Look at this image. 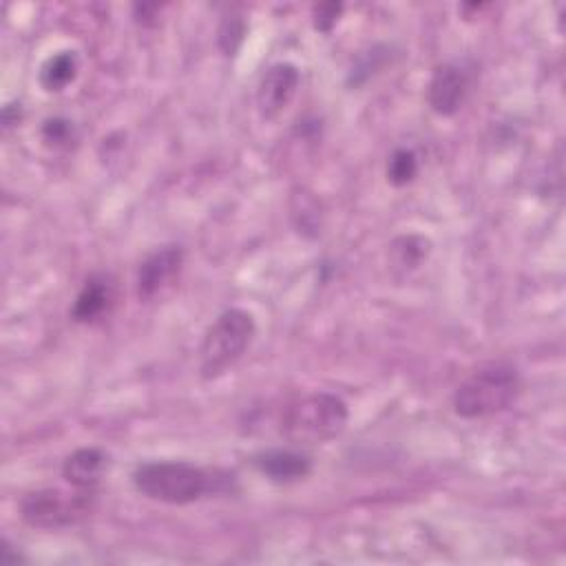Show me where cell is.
<instances>
[{"instance_id": "8992f818", "label": "cell", "mask_w": 566, "mask_h": 566, "mask_svg": "<svg viewBox=\"0 0 566 566\" xmlns=\"http://www.w3.org/2000/svg\"><path fill=\"white\" fill-rule=\"evenodd\" d=\"M301 86V73L290 62L272 64L259 80L256 86V108L263 119L279 117L294 99Z\"/></svg>"}, {"instance_id": "8fae6325", "label": "cell", "mask_w": 566, "mask_h": 566, "mask_svg": "<svg viewBox=\"0 0 566 566\" xmlns=\"http://www.w3.org/2000/svg\"><path fill=\"white\" fill-rule=\"evenodd\" d=\"M113 303V283H108L106 276L95 274L86 279L82 290L75 296V303L71 307V318L75 323H93L108 312Z\"/></svg>"}, {"instance_id": "5bb4252c", "label": "cell", "mask_w": 566, "mask_h": 566, "mask_svg": "<svg viewBox=\"0 0 566 566\" xmlns=\"http://www.w3.org/2000/svg\"><path fill=\"white\" fill-rule=\"evenodd\" d=\"M418 170H420V161L411 148H396L387 157L385 175H387V181L396 188L411 184L418 177Z\"/></svg>"}, {"instance_id": "9c48e42d", "label": "cell", "mask_w": 566, "mask_h": 566, "mask_svg": "<svg viewBox=\"0 0 566 566\" xmlns=\"http://www.w3.org/2000/svg\"><path fill=\"white\" fill-rule=\"evenodd\" d=\"M256 471L276 484L301 482L312 473V460L292 449H265L252 458Z\"/></svg>"}, {"instance_id": "6da1fadb", "label": "cell", "mask_w": 566, "mask_h": 566, "mask_svg": "<svg viewBox=\"0 0 566 566\" xmlns=\"http://www.w3.org/2000/svg\"><path fill=\"white\" fill-rule=\"evenodd\" d=\"M212 471L184 460H153L133 471L137 493L164 504H190L217 491Z\"/></svg>"}, {"instance_id": "9a60e30c", "label": "cell", "mask_w": 566, "mask_h": 566, "mask_svg": "<svg viewBox=\"0 0 566 566\" xmlns=\"http://www.w3.org/2000/svg\"><path fill=\"white\" fill-rule=\"evenodd\" d=\"M243 35H245V22L241 15L223 18L219 24V31H217V42H219L221 53L228 57L234 55L243 42Z\"/></svg>"}, {"instance_id": "52a82bcc", "label": "cell", "mask_w": 566, "mask_h": 566, "mask_svg": "<svg viewBox=\"0 0 566 566\" xmlns=\"http://www.w3.org/2000/svg\"><path fill=\"white\" fill-rule=\"evenodd\" d=\"M469 86V73L460 64H438L427 84V102L436 115L451 117L462 108Z\"/></svg>"}, {"instance_id": "7c38bea8", "label": "cell", "mask_w": 566, "mask_h": 566, "mask_svg": "<svg viewBox=\"0 0 566 566\" xmlns=\"http://www.w3.org/2000/svg\"><path fill=\"white\" fill-rule=\"evenodd\" d=\"M80 71V60L75 51H57L49 55L38 73V82L46 93H60L64 91Z\"/></svg>"}, {"instance_id": "5b68a950", "label": "cell", "mask_w": 566, "mask_h": 566, "mask_svg": "<svg viewBox=\"0 0 566 566\" xmlns=\"http://www.w3.org/2000/svg\"><path fill=\"white\" fill-rule=\"evenodd\" d=\"M95 506L93 491L75 489L66 493L60 489L29 491L20 500V517L33 528H64L84 520Z\"/></svg>"}, {"instance_id": "7a4b0ae2", "label": "cell", "mask_w": 566, "mask_h": 566, "mask_svg": "<svg viewBox=\"0 0 566 566\" xmlns=\"http://www.w3.org/2000/svg\"><path fill=\"white\" fill-rule=\"evenodd\" d=\"M347 420L349 411L343 398L329 391H314L283 411L279 431L290 444H325L345 431Z\"/></svg>"}, {"instance_id": "30bf717a", "label": "cell", "mask_w": 566, "mask_h": 566, "mask_svg": "<svg viewBox=\"0 0 566 566\" xmlns=\"http://www.w3.org/2000/svg\"><path fill=\"white\" fill-rule=\"evenodd\" d=\"M108 469V455L97 447H80L62 462V475L73 489L93 491Z\"/></svg>"}, {"instance_id": "2e32d148", "label": "cell", "mask_w": 566, "mask_h": 566, "mask_svg": "<svg viewBox=\"0 0 566 566\" xmlns=\"http://www.w3.org/2000/svg\"><path fill=\"white\" fill-rule=\"evenodd\" d=\"M42 139L53 148H66L75 142V126L66 117H49L42 124Z\"/></svg>"}, {"instance_id": "3957f363", "label": "cell", "mask_w": 566, "mask_h": 566, "mask_svg": "<svg viewBox=\"0 0 566 566\" xmlns=\"http://www.w3.org/2000/svg\"><path fill=\"white\" fill-rule=\"evenodd\" d=\"M520 374L513 365L491 360L473 369L453 391V411L460 418H484L509 409L520 396Z\"/></svg>"}, {"instance_id": "e0dca14e", "label": "cell", "mask_w": 566, "mask_h": 566, "mask_svg": "<svg viewBox=\"0 0 566 566\" xmlns=\"http://www.w3.org/2000/svg\"><path fill=\"white\" fill-rule=\"evenodd\" d=\"M343 11L340 2H325V4H316L312 9V22L314 29L321 33H329L334 29V24L338 22V15Z\"/></svg>"}, {"instance_id": "277c9868", "label": "cell", "mask_w": 566, "mask_h": 566, "mask_svg": "<svg viewBox=\"0 0 566 566\" xmlns=\"http://www.w3.org/2000/svg\"><path fill=\"white\" fill-rule=\"evenodd\" d=\"M256 325L250 312L230 307L206 329L199 347V371L206 380L226 374L250 347Z\"/></svg>"}, {"instance_id": "ac0fdd59", "label": "cell", "mask_w": 566, "mask_h": 566, "mask_svg": "<svg viewBox=\"0 0 566 566\" xmlns=\"http://www.w3.org/2000/svg\"><path fill=\"white\" fill-rule=\"evenodd\" d=\"M22 562H24V555L20 551H15V546L7 537H2V542H0V564L2 566H18Z\"/></svg>"}, {"instance_id": "ba28073f", "label": "cell", "mask_w": 566, "mask_h": 566, "mask_svg": "<svg viewBox=\"0 0 566 566\" xmlns=\"http://www.w3.org/2000/svg\"><path fill=\"white\" fill-rule=\"evenodd\" d=\"M181 265H184L181 245H164L150 252L137 268V279H135L137 296L142 301H150L157 294H161V290H166L177 279V274L181 272Z\"/></svg>"}, {"instance_id": "4fadbf2b", "label": "cell", "mask_w": 566, "mask_h": 566, "mask_svg": "<svg viewBox=\"0 0 566 566\" xmlns=\"http://www.w3.org/2000/svg\"><path fill=\"white\" fill-rule=\"evenodd\" d=\"M391 261H394V268H400L405 272L409 270H416L420 268V263L429 256L431 252V243L427 237L422 234H400L391 241Z\"/></svg>"}]
</instances>
